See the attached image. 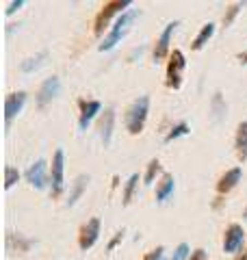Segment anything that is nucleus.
<instances>
[{
    "label": "nucleus",
    "instance_id": "1",
    "mask_svg": "<svg viewBox=\"0 0 247 260\" xmlns=\"http://www.w3.org/2000/svg\"><path fill=\"white\" fill-rule=\"evenodd\" d=\"M139 15H141V11L139 9H128L126 13H121L117 20H115V24H113V28H111V32L104 37V42L98 46L100 48V52H109V50H113L115 46H117L123 37H126V32L130 30V24H133Z\"/></svg>",
    "mask_w": 247,
    "mask_h": 260
},
{
    "label": "nucleus",
    "instance_id": "2",
    "mask_svg": "<svg viewBox=\"0 0 247 260\" xmlns=\"http://www.w3.org/2000/svg\"><path fill=\"white\" fill-rule=\"evenodd\" d=\"M147 113H150V98L141 95L133 102V107L128 109V115H126V128L130 135H139L145 126V119H147Z\"/></svg>",
    "mask_w": 247,
    "mask_h": 260
},
{
    "label": "nucleus",
    "instance_id": "3",
    "mask_svg": "<svg viewBox=\"0 0 247 260\" xmlns=\"http://www.w3.org/2000/svg\"><path fill=\"white\" fill-rule=\"evenodd\" d=\"M130 7H133V3L130 0H111V3H106L104 7H102V11L96 15V35H102L104 32V28L109 26V22H111V18L115 13H126Z\"/></svg>",
    "mask_w": 247,
    "mask_h": 260
},
{
    "label": "nucleus",
    "instance_id": "4",
    "mask_svg": "<svg viewBox=\"0 0 247 260\" xmlns=\"http://www.w3.org/2000/svg\"><path fill=\"white\" fill-rule=\"evenodd\" d=\"M187 68L184 54L180 50H174L167 63V87L169 89H180L182 87V72Z\"/></svg>",
    "mask_w": 247,
    "mask_h": 260
},
{
    "label": "nucleus",
    "instance_id": "5",
    "mask_svg": "<svg viewBox=\"0 0 247 260\" xmlns=\"http://www.w3.org/2000/svg\"><path fill=\"white\" fill-rule=\"evenodd\" d=\"M63 174H65V154L61 148L54 150L52 156V165H50V189L52 195H61L63 193Z\"/></svg>",
    "mask_w": 247,
    "mask_h": 260
},
{
    "label": "nucleus",
    "instance_id": "6",
    "mask_svg": "<svg viewBox=\"0 0 247 260\" xmlns=\"http://www.w3.org/2000/svg\"><path fill=\"white\" fill-rule=\"evenodd\" d=\"M98 239H100V219L94 217V219H89V221L80 228V234H78V245L82 251H87V249H91Z\"/></svg>",
    "mask_w": 247,
    "mask_h": 260
},
{
    "label": "nucleus",
    "instance_id": "7",
    "mask_svg": "<svg viewBox=\"0 0 247 260\" xmlns=\"http://www.w3.org/2000/svg\"><path fill=\"white\" fill-rule=\"evenodd\" d=\"M24 104H26V93H24V91L9 93L5 98V124H7V128H9L11 121L22 113Z\"/></svg>",
    "mask_w": 247,
    "mask_h": 260
},
{
    "label": "nucleus",
    "instance_id": "8",
    "mask_svg": "<svg viewBox=\"0 0 247 260\" xmlns=\"http://www.w3.org/2000/svg\"><path fill=\"white\" fill-rule=\"evenodd\" d=\"M59 91H61V80L56 78V76L46 78L44 83H41L39 91H37V107H39V109H44L48 102H52L54 98L59 95Z\"/></svg>",
    "mask_w": 247,
    "mask_h": 260
},
{
    "label": "nucleus",
    "instance_id": "9",
    "mask_svg": "<svg viewBox=\"0 0 247 260\" xmlns=\"http://www.w3.org/2000/svg\"><path fill=\"white\" fill-rule=\"evenodd\" d=\"M26 180L30 182V186H35V189H44L48 184V165H46L44 158L35 160L26 169Z\"/></svg>",
    "mask_w": 247,
    "mask_h": 260
},
{
    "label": "nucleus",
    "instance_id": "10",
    "mask_svg": "<svg viewBox=\"0 0 247 260\" xmlns=\"http://www.w3.org/2000/svg\"><path fill=\"white\" fill-rule=\"evenodd\" d=\"M243 241H245L243 228L238 223H232L226 230V234H224V251H228V254H234V251H238L243 247Z\"/></svg>",
    "mask_w": 247,
    "mask_h": 260
},
{
    "label": "nucleus",
    "instance_id": "11",
    "mask_svg": "<svg viewBox=\"0 0 247 260\" xmlns=\"http://www.w3.org/2000/svg\"><path fill=\"white\" fill-rule=\"evenodd\" d=\"M78 104H80L78 128H80V130H87V128H89V124L94 121V117L102 111V104L98 102V100H80Z\"/></svg>",
    "mask_w": 247,
    "mask_h": 260
},
{
    "label": "nucleus",
    "instance_id": "12",
    "mask_svg": "<svg viewBox=\"0 0 247 260\" xmlns=\"http://www.w3.org/2000/svg\"><path fill=\"white\" fill-rule=\"evenodd\" d=\"M178 26V22H169L165 30L161 32V37L156 39V46H154V61H163L165 56L169 52V42H171V35H174V30Z\"/></svg>",
    "mask_w": 247,
    "mask_h": 260
},
{
    "label": "nucleus",
    "instance_id": "13",
    "mask_svg": "<svg viewBox=\"0 0 247 260\" xmlns=\"http://www.w3.org/2000/svg\"><path fill=\"white\" fill-rule=\"evenodd\" d=\"M241 176H243V172H241V167H234V169H230V172H226L224 176L219 178V182H217V191L219 193H228V191H232L234 186L241 182Z\"/></svg>",
    "mask_w": 247,
    "mask_h": 260
},
{
    "label": "nucleus",
    "instance_id": "14",
    "mask_svg": "<svg viewBox=\"0 0 247 260\" xmlns=\"http://www.w3.org/2000/svg\"><path fill=\"white\" fill-rule=\"evenodd\" d=\"M113 124H115V111L113 109H106L100 117V137H102V143L109 145L111 143V137H113Z\"/></svg>",
    "mask_w": 247,
    "mask_h": 260
},
{
    "label": "nucleus",
    "instance_id": "15",
    "mask_svg": "<svg viewBox=\"0 0 247 260\" xmlns=\"http://www.w3.org/2000/svg\"><path fill=\"white\" fill-rule=\"evenodd\" d=\"M174 186H176L174 176H171V174H163L159 186H156V202H159V204L167 202V200H169V195L174 193Z\"/></svg>",
    "mask_w": 247,
    "mask_h": 260
},
{
    "label": "nucleus",
    "instance_id": "16",
    "mask_svg": "<svg viewBox=\"0 0 247 260\" xmlns=\"http://www.w3.org/2000/svg\"><path fill=\"white\" fill-rule=\"evenodd\" d=\"M212 35H215V24H212V22L204 24L202 30L197 32V37L193 39V50H202V48L208 44V39H210Z\"/></svg>",
    "mask_w": 247,
    "mask_h": 260
},
{
    "label": "nucleus",
    "instance_id": "17",
    "mask_svg": "<svg viewBox=\"0 0 247 260\" xmlns=\"http://www.w3.org/2000/svg\"><path fill=\"white\" fill-rule=\"evenodd\" d=\"M236 156L241 160L247 158V121H243L236 130Z\"/></svg>",
    "mask_w": 247,
    "mask_h": 260
},
{
    "label": "nucleus",
    "instance_id": "18",
    "mask_svg": "<svg viewBox=\"0 0 247 260\" xmlns=\"http://www.w3.org/2000/svg\"><path fill=\"white\" fill-rule=\"evenodd\" d=\"M46 59H48V54L46 52H39L37 56H30V59H26V61H22V65H20V70L24 72V74H30V72H35V70H39L41 65L46 63Z\"/></svg>",
    "mask_w": 247,
    "mask_h": 260
},
{
    "label": "nucleus",
    "instance_id": "19",
    "mask_svg": "<svg viewBox=\"0 0 247 260\" xmlns=\"http://www.w3.org/2000/svg\"><path fill=\"white\" fill-rule=\"evenodd\" d=\"M87 182H89V176H78L76 182L72 186V193H70V200H68V206H74L78 202V198L82 195V191L87 189Z\"/></svg>",
    "mask_w": 247,
    "mask_h": 260
},
{
    "label": "nucleus",
    "instance_id": "20",
    "mask_svg": "<svg viewBox=\"0 0 247 260\" xmlns=\"http://www.w3.org/2000/svg\"><path fill=\"white\" fill-rule=\"evenodd\" d=\"M189 133H191L189 124H187V121H180V124H176V126L167 133V137H165V143H171L174 139H180V137H184V135H189Z\"/></svg>",
    "mask_w": 247,
    "mask_h": 260
},
{
    "label": "nucleus",
    "instance_id": "21",
    "mask_svg": "<svg viewBox=\"0 0 247 260\" xmlns=\"http://www.w3.org/2000/svg\"><path fill=\"white\" fill-rule=\"evenodd\" d=\"M224 115H226V102L221 100V93H215L212 95V119L221 121Z\"/></svg>",
    "mask_w": 247,
    "mask_h": 260
},
{
    "label": "nucleus",
    "instance_id": "22",
    "mask_svg": "<svg viewBox=\"0 0 247 260\" xmlns=\"http://www.w3.org/2000/svg\"><path fill=\"white\" fill-rule=\"evenodd\" d=\"M137 184H139V174H133L128 178V182H126V189H123V206H128L130 204V200H133V193L137 189Z\"/></svg>",
    "mask_w": 247,
    "mask_h": 260
},
{
    "label": "nucleus",
    "instance_id": "23",
    "mask_svg": "<svg viewBox=\"0 0 247 260\" xmlns=\"http://www.w3.org/2000/svg\"><path fill=\"white\" fill-rule=\"evenodd\" d=\"M161 172V162H159V158H154V160H150V165H147V172H145V184L150 186L152 182H154V178H156V174Z\"/></svg>",
    "mask_w": 247,
    "mask_h": 260
},
{
    "label": "nucleus",
    "instance_id": "24",
    "mask_svg": "<svg viewBox=\"0 0 247 260\" xmlns=\"http://www.w3.org/2000/svg\"><path fill=\"white\" fill-rule=\"evenodd\" d=\"M18 180H20V172H18V169H15V167H7L5 169V189L9 191Z\"/></svg>",
    "mask_w": 247,
    "mask_h": 260
},
{
    "label": "nucleus",
    "instance_id": "25",
    "mask_svg": "<svg viewBox=\"0 0 247 260\" xmlns=\"http://www.w3.org/2000/svg\"><path fill=\"white\" fill-rule=\"evenodd\" d=\"M241 9H243V3H236V5H232V7H230V9H228V13L224 15V26H230V24L234 22V18L238 15V11H241Z\"/></svg>",
    "mask_w": 247,
    "mask_h": 260
},
{
    "label": "nucleus",
    "instance_id": "26",
    "mask_svg": "<svg viewBox=\"0 0 247 260\" xmlns=\"http://www.w3.org/2000/svg\"><path fill=\"white\" fill-rule=\"evenodd\" d=\"M189 258H191V247H189L187 243H180V245L176 247L174 258L171 260H189Z\"/></svg>",
    "mask_w": 247,
    "mask_h": 260
},
{
    "label": "nucleus",
    "instance_id": "27",
    "mask_svg": "<svg viewBox=\"0 0 247 260\" xmlns=\"http://www.w3.org/2000/svg\"><path fill=\"white\" fill-rule=\"evenodd\" d=\"M13 234H7V247H9V251H13ZM33 245V241H22V237H18V247L20 251H26L28 247Z\"/></svg>",
    "mask_w": 247,
    "mask_h": 260
},
{
    "label": "nucleus",
    "instance_id": "28",
    "mask_svg": "<svg viewBox=\"0 0 247 260\" xmlns=\"http://www.w3.org/2000/svg\"><path fill=\"white\" fill-rule=\"evenodd\" d=\"M143 260H167V258H165V249L163 247H156L152 251H147V254L143 256Z\"/></svg>",
    "mask_w": 247,
    "mask_h": 260
},
{
    "label": "nucleus",
    "instance_id": "29",
    "mask_svg": "<svg viewBox=\"0 0 247 260\" xmlns=\"http://www.w3.org/2000/svg\"><path fill=\"white\" fill-rule=\"evenodd\" d=\"M22 7H24V0H13V3L9 5V7H7V15H9V18H11V15L15 13V11H18V9H22Z\"/></svg>",
    "mask_w": 247,
    "mask_h": 260
},
{
    "label": "nucleus",
    "instance_id": "30",
    "mask_svg": "<svg viewBox=\"0 0 247 260\" xmlns=\"http://www.w3.org/2000/svg\"><path fill=\"white\" fill-rule=\"evenodd\" d=\"M189 260H208V256H206V251H204V249H195Z\"/></svg>",
    "mask_w": 247,
    "mask_h": 260
},
{
    "label": "nucleus",
    "instance_id": "31",
    "mask_svg": "<svg viewBox=\"0 0 247 260\" xmlns=\"http://www.w3.org/2000/svg\"><path fill=\"white\" fill-rule=\"evenodd\" d=\"M121 239H123V230H121V232H117V234H115V239H113V241L109 243V251H111V249H113L115 245H117V243H119Z\"/></svg>",
    "mask_w": 247,
    "mask_h": 260
},
{
    "label": "nucleus",
    "instance_id": "32",
    "mask_svg": "<svg viewBox=\"0 0 247 260\" xmlns=\"http://www.w3.org/2000/svg\"><path fill=\"white\" fill-rule=\"evenodd\" d=\"M238 59H241V63H247V52H241L238 54Z\"/></svg>",
    "mask_w": 247,
    "mask_h": 260
},
{
    "label": "nucleus",
    "instance_id": "33",
    "mask_svg": "<svg viewBox=\"0 0 247 260\" xmlns=\"http://www.w3.org/2000/svg\"><path fill=\"white\" fill-rule=\"evenodd\" d=\"M236 260H247V254H238V256H236Z\"/></svg>",
    "mask_w": 247,
    "mask_h": 260
},
{
    "label": "nucleus",
    "instance_id": "34",
    "mask_svg": "<svg viewBox=\"0 0 247 260\" xmlns=\"http://www.w3.org/2000/svg\"><path fill=\"white\" fill-rule=\"evenodd\" d=\"M243 217H245V221H247V208H245V213H243Z\"/></svg>",
    "mask_w": 247,
    "mask_h": 260
}]
</instances>
